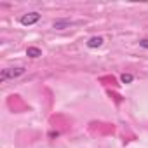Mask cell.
<instances>
[{
  "instance_id": "6",
  "label": "cell",
  "mask_w": 148,
  "mask_h": 148,
  "mask_svg": "<svg viewBox=\"0 0 148 148\" xmlns=\"http://www.w3.org/2000/svg\"><path fill=\"white\" fill-rule=\"evenodd\" d=\"M70 21L68 19H58V21H54V28H58V30H63V26H66Z\"/></svg>"
},
{
  "instance_id": "4",
  "label": "cell",
  "mask_w": 148,
  "mask_h": 148,
  "mask_svg": "<svg viewBox=\"0 0 148 148\" xmlns=\"http://www.w3.org/2000/svg\"><path fill=\"white\" fill-rule=\"evenodd\" d=\"M26 54H28L30 58L37 59V58H40V56H42V51H40L38 47H28V49H26Z\"/></svg>"
},
{
  "instance_id": "5",
  "label": "cell",
  "mask_w": 148,
  "mask_h": 148,
  "mask_svg": "<svg viewBox=\"0 0 148 148\" xmlns=\"http://www.w3.org/2000/svg\"><path fill=\"white\" fill-rule=\"evenodd\" d=\"M120 80H122V84H131L134 80V77L131 73H124V75H120Z\"/></svg>"
},
{
  "instance_id": "7",
  "label": "cell",
  "mask_w": 148,
  "mask_h": 148,
  "mask_svg": "<svg viewBox=\"0 0 148 148\" xmlns=\"http://www.w3.org/2000/svg\"><path fill=\"white\" fill-rule=\"evenodd\" d=\"M139 45H141L143 49H148V38H141V40H139Z\"/></svg>"
},
{
  "instance_id": "3",
  "label": "cell",
  "mask_w": 148,
  "mask_h": 148,
  "mask_svg": "<svg viewBox=\"0 0 148 148\" xmlns=\"http://www.w3.org/2000/svg\"><path fill=\"white\" fill-rule=\"evenodd\" d=\"M103 37H91L89 40H87V47L89 49H96V47H101L103 45Z\"/></svg>"
},
{
  "instance_id": "1",
  "label": "cell",
  "mask_w": 148,
  "mask_h": 148,
  "mask_svg": "<svg viewBox=\"0 0 148 148\" xmlns=\"http://www.w3.org/2000/svg\"><path fill=\"white\" fill-rule=\"evenodd\" d=\"M25 73V68L23 66H16V68H4L0 71V82H5V80H11V79H18Z\"/></svg>"
},
{
  "instance_id": "2",
  "label": "cell",
  "mask_w": 148,
  "mask_h": 148,
  "mask_svg": "<svg viewBox=\"0 0 148 148\" xmlns=\"http://www.w3.org/2000/svg\"><path fill=\"white\" fill-rule=\"evenodd\" d=\"M38 19H40V14H38V12H28V14L21 16L19 23H21L23 26H32V25L38 23Z\"/></svg>"
}]
</instances>
